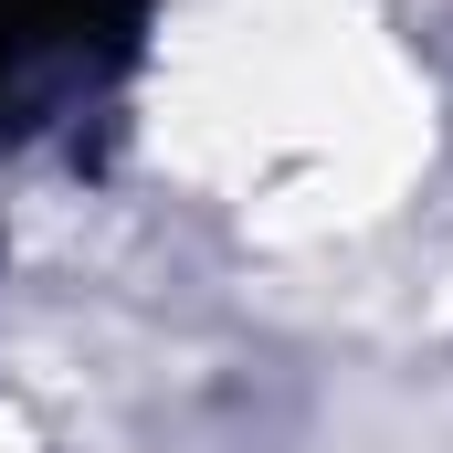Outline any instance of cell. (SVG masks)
<instances>
[{"mask_svg":"<svg viewBox=\"0 0 453 453\" xmlns=\"http://www.w3.org/2000/svg\"><path fill=\"white\" fill-rule=\"evenodd\" d=\"M148 53V0H0V137L96 106Z\"/></svg>","mask_w":453,"mask_h":453,"instance_id":"6da1fadb","label":"cell"}]
</instances>
